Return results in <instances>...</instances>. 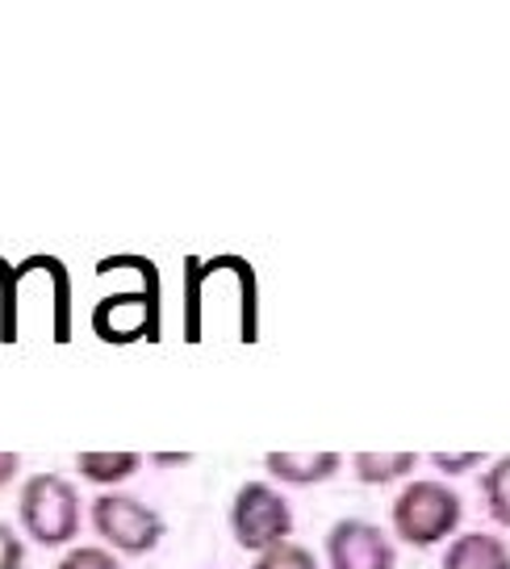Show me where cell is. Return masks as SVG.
Returning a JSON list of instances; mask_svg holds the SVG:
<instances>
[{
	"label": "cell",
	"instance_id": "obj_5",
	"mask_svg": "<svg viewBox=\"0 0 510 569\" xmlns=\"http://www.w3.org/2000/svg\"><path fill=\"white\" fill-rule=\"evenodd\" d=\"M92 331L106 343H134L159 339V277L142 284V289H126V293H109L92 310Z\"/></svg>",
	"mask_w": 510,
	"mask_h": 569
},
{
	"label": "cell",
	"instance_id": "obj_6",
	"mask_svg": "<svg viewBox=\"0 0 510 569\" xmlns=\"http://www.w3.org/2000/svg\"><path fill=\"white\" fill-rule=\"evenodd\" d=\"M327 561L331 569H393L398 552L386 528L369 519H339L327 532Z\"/></svg>",
	"mask_w": 510,
	"mask_h": 569
},
{
	"label": "cell",
	"instance_id": "obj_13",
	"mask_svg": "<svg viewBox=\"0 0 510 569\" xmlns=\"http://www.w3.org/2000/svg\"><path fill=\"white\" fill-rule=\"evenodd\" d=\"M54 569H122V561L109 549H101V545H71V549L54 561Z\"/></svg>",
	"mask_w": 510,
	"mask_h": 569
},
{
	"label": "cell",
	"instance_id": "obj_10",
	"mask_svg": "<svg viewBox=\"0 0 510 569\" xmlns=\"http://www.w3.org/2000/svg\"><path fill=\"white\" fill-rule=\"evenodd\" d=\"M352 465H356V478L364 481V486H389V481L414 473L419 457L414 452H356Z\"/></svg>",
	"mask_w": 510,
	"mask_h": 569
},
{
	"label": "cell",
	"instance_id": "obj_16",
	"mask_svg": "<svg viewBox=\"0 0 510 569\" xmlns=\"http://www.w3.org/2000/svg\"><path fill=\"white\" fill-rule=\"evenodd\" d=\"M18 469H21V457H18V452H0V490H4L9 481L18 478Z\"/></svg>",
	"mask_w": 510,
	"mask_h": 569
},
{
	"label": "cell",
	"instance_id": "obj_7",
	"mask_svg": "<svg viewBox=\"0 0 510 569\" xmlns=\"http://www.w3.org/2000/svg\"><path fill=\"white\" fill-rule=\"evenodd\" d=\"M343 457L339 452H268L264 469L277 481L289 486H318V481H331L339 473Z\"/></svg>",
	"mask_w": 510,
	"mask_h": 569
},
{
	"label": "cell",
	"instance_id": "obj_14",
	"mask_svg": "<svg viewBox=\"0 0 510 569\" xmlns=\"http://www.w3.org/2000/svg\"><path fill=\"white\" fill-rule=\"evenodd\" d=\"M26 566V545L21 536L0 519V569H21Z\"/></svg>",
	"mask_w": 510,
	"mask_h": 569
},
{
	"label": "cell",
	"instance_id": "obj_4",
	"mask_svg": "<svg viewBox=\"0 0 510 569\" xmlns=\"http://www.w3.org/2000/svg\"><path fill=\"white\" fill-rule=\"evenodd\" d=\"M92 528L106 540L113 552H126V557H142L151 552L163 540L168 523L159 516L156 507H147L142 498L130 495H97L92 502Z\"/></svg>",
	"mask_w": 510,
	"mask_h": 569
},
{
	"label": "cell",
	"instance_id": "obj_2",
	"mask_svg": "<svg viewBox=\"0 0 510 569\" xmlns=\"http://www.w3.org/2000/svg\"><path fill=\"white\" fill-rule=\"evenodd\" d=\"M460 519H464V502L443 481H410L393 502V532L410 549H431L457 536Z\"/></svg>",
	"mask_w": 510,
	"mask_h": 569
},
{
	"label": "cell",
	"instance_id": "obj_1",
	"mask_svg": "<svg viewBox=\"0 0 510 569\" xmlns=\"http://www.w3.org/2000/svg\"><path fill=\"white\" fill-rule=\"evenodd\" d=\"M18 519L42 549H63L80 532V490L63 473H34L18 495Z\"/></svg>",
	"mask_w": 510,
	"mask_h": 569
},
{
	"label": "cell",
	"instance_id": "obj_9",
	"mask_svg": "<svg viewBox=\"0 0 510 569\" xmlns=\"http://www.w3.org/2000/svg\"><path fill=\"white\" fill-rule=\"evenodd\" d=\"M142 469L139 452H76V473L92 486H118Z\"/></svg>",
	"mask_w": 510,
	"mask_h": 569
},
{
	"label": "cell",
	"instance_id": "obj_11",
	"mask_svg": "<svg viewBox=\"0 0 510 569\" xmlns=\"http://www.w3.org/2000/svg\"><path fill=\"white\" fill-rule=\"evenodd\" d=\"M481 495H486V507H490V519L510 528V457H498L490 465V473L481 478Z\"/></svg>",
	"mask_w": 510,
	"mask_h": 569
},
{
	"label": "cell",
	"instance_id": "obj_12",
	"mask_svg": "<svg viewBox=\"0 0 510 569\" xmlns=\"http://www.w3.org/2000/svg\"><path fill=\"white\" fill-rule=\"evenodd\" d=\"M251 569H318V561L310 549H301V545H293V540H284V545H277V549L256 552V566Z\"/></svg>",
	"mask_w": 510,
	"mask_h": 569
},
{
	"label": "cell",
	"instance_id": "obj_8",
	"mask_svg": "<svg viewBox=\"0 0 510 569\" xmlns=\"http://www.w3.org/2000/svg\"><path fill=\"white\" fill-rule=\"evenodd\" d=\"M440 569H510V549L490 532H464L448 545Z\"/></svg>",
	"mask_w": 510,
	"mask_h": 569
},
{
	"label": "cell",
	"instance_id": "obj_3",
	"mask_svg": "<svg viewBox=\"0 0 510 569\" xmlns=\"http://www.w3.org/2000/svg\"><path fill=\"white\" fill-rule=\"evenodd\" d=\"M230 536L247 552H268L293 536V511L281 490L268 481H243L230 502Z\"/></svg>",
	"mask_w": 510,
	"mask_h": 569
},
{
	"label": "cell",
	"instance_id": "obj_15",
	"mask_svg": "<svg viewBox=\"0 0 510 569\" xmlns=\"http://www.w3.org/2000/svg\"><path fill=\"white\" fill-rule=\"evenodd\" d=\"M481 461H486L481 452H431V465L440 473H464V469H477Z\"/></svg>",
	"mask_w": 510,
	"mask_h": 569
},
{
	"label": "cell",
	"instance_id": "obj_17",
	"mask_svg": "<svg viewBox=\"0 0 510 569\" xmlns=\"http://www.w3.org/2000/svg\"><path fill=\"white\" fill-rule=\"evenodd\" d=\"M151 461H156L159 469H172V465H189L193 457H189V452H156Z\"/></svg>",
	"mask_w": 510,
	"mask_h": 569
}]
</instances>
